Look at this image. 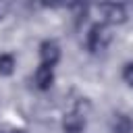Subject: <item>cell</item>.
<instances>
[{
    "instance_id": "obj_5",
    "label": "cell",
    "mask_w": 133,
    "mask_h": 133,
    "mask_svg": "<svg viewBox=\"0 0 133 133\" xmlns=\"http://www.w3.org/2000/svg\"><path fill=\"white\" fill-rule=\"evenodd\" d=\"M33 81H35V87H37V89L46 91V89H50L52 83H54V71H52L50 66L39 64L37 71H35V75H33Z\"/></svg>"
},
{
    "instance_id": "obj_7",
    "label": "cell",
    "mask_w": 133,
    "mask_h": 133,
    "mask_svg": "<svg viewBox=\"0 0 133 133\" xmlns=\"http://www.w3.org/2000/svg\"><path fill=\"white\" fill-rule=\"evenodd\" d=\"M15 73V56L12 54H0V75L8 77Z\"/></svg>"
},
{
    "instance_id": "obj_3",
    "label": "cell",
    "mask_w": 133,
    "mask_h": 133,
    "mask_svg": "<svg viewBox=\"0 0 133 133\" xmlns=\"http://www.w3.org/2000/svg\"><path fill=\"white\" fill-rule=\"evenodd\" d=\"M102 10H104L108 25H123L127 21V10L123 4H106V6H102Z\"/></svg>"
},
{
    "instance_id": "obj_2",
    "label": "cell",
    "mask_w": 133,
    "mask_h": 133,
    "mask_svg": "<svg viewBox=\"0 0 133 133\" xmlns=\"http://www.w3.org/2000/svg\"><path fill=\"white\" fill-rule=\"evenodd\" d=\"M39 60L44 66H54L58 60H60V46L54 42V39H46L39 44Z\"/></svg>"
},
{
    "instance_id": "obj_1",
    "label": "cell",
    "mask_w": 133,
    "mask_h": 133,
    "mask_svg": "<svg viewBox=\"0 0 133 133\" xmlns=\"http://www.w3.org/2000/svg\"><path fill=\"white\" fill-rule=\"evenodd\" d=\"M112 42V29L108 23H96L87 33V48L89 52H102Z\"/></svg>"
},
{
    "instance_id": "obj_4",
    "label": "cell",
    "mask_w": 133,
    "mask_h": 133,
    "mask_svg": "<svg viewBox=\"0 0 133 133\" xmlns=\"http://www.w3.org/2000/svg\"><path fill=\"white\" fill-rule=\"evenodd\" d=\"M85 129V116H81L79 112H69L62 116V131L64 133H81Z\"/></svg>"
},
{
    "instance_id": "obj_8",
    "label": "cell",
    "mask_w": 133,
    "mask_h": 133,
    "mask_svg": "<svg viewBox=\"0 0 133 133\" xmlns=\"http://www.w3.org/2000/svg\"><path fill=\"white\" fill-rule=\"evenodd\" d=\"M123 81L129 87H133V62H127L125 64V69H123Z\"/></svg>"
},
{
    "instance_id": "obj_10",
    "label": "cell",
    "mask_w": 133,
    "mask_h": 133,
    "mask_svg": "<svg viewBox=\"0 0 133 133\" xmlns=\"http://www.w3.org/2000/svg\"><path fill=\"white\" fill-rule=\"evenodd\" d=\"M12 133H27V131H23V129H15Z\"/></svg>"
},
{
    "instance_id": "obj_9",
    "label": "cell",
    "mask_w": 133,
    "mask_h": 133,
    "mask_svg": "<svg viewBox=\"0 0 133 133\" xmlns=\"http://www.w3.org/2000/svg\"><path fill=\"white\" fill-rule=\"evenodd\" d=\"M8 10H10V2H6V0H0V21L8 15Z\"/></svg>"
},
{
    "instance_id": "obj_6",
    "label": "cell",
    "mask_w": 133,
    "mask_h": 133,
    "mask_svg": "<svg viewBox=\"0 0 133 133\" xmlns=\"http://www.w3.org/2000/svg\"><path fill=\"white\" fill-rule=\"evenodd\" d=\"M110 131L112 133H133V121L127 114L116 112L110 118Z\"/></svg>"
}]
</instances>
